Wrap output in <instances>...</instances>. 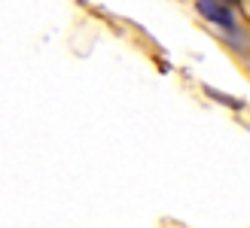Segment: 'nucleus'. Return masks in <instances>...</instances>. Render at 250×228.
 Returning <instances> with one entry per match:
<instances>
[{"mask_svg": "<svg viewBox=\"0 0 250 228\" xmlns=\"http://www.w3.org/2000/svg\"><path fill=\"white\" fill-rule=\"evenodd\" d=\"M220 3H226V6H232V9H235V6H241V0H220Z\"/></svg>", "mask_w": 250, "mask_h": 228, "instance_id": "3", "label": "nucleus"}, {"mask_svg": "<svg viewBox=\"0 0 250 228\" xmlns=\"http://www.w3.org/2000/svg\"><path fill=\"white\" fill-rule=\"evenodd\" d=\"M195 12L208 21H214L223 28V37L235 46V49H244V31L238 28V21H235V9L220 3V0H195Z\"/></svg>", "mask_w": 250, "mask_h": 228, "instance_id": "1", "label": "nucleus"}, {"mask_svg": "<svg viewBox=\"0 0 250 228\" xmlns=\"http://www.w3.org/2000/svg\"><path fill=\"white\" fill-rule=\"evenodd\" d=\"M205 95H208V97H214V100H220L223 107H232V110H244V100H241V97L223 95V92H217V88H210V85H205Z\"/></svg>", "mask_w": 250, "mask_h": 228, "instance_id": "2", "label": "nucleus"}]
</instances>
